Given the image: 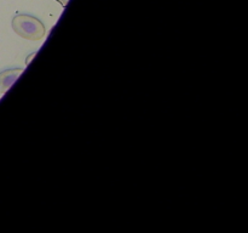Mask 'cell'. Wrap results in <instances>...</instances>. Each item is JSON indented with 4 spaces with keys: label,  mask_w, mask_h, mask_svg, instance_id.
Returning a JSON list of instances; mask_svg holds the SVG:
<instances>
[{
    "label": "cell",
    "mask_w": 248,
    "mask_h": 233,
    "mask_svg": "<svg viewBox=\"0 0 248 233\" xmlns=\"http://www.w3.org/2000/svg\"><path fill=\"white\" fill-rule=\"evenodd\" d=\"M12 29L17 35L27 40H41L46 35L45 24L31 15L19 14L12 18Z\"/></svg>",
    "instance_id": "obj_1"
},
{
    "label": "cell",
    "mask_w": 248,
    "mask_h": 233,
    "mask_svg": "<svg viewBox=\"0 0 248 233\" xmlns=\"http://www.w3.org/2000/svg\"><path fill=\"white\" fill-rule=\"evenodd\" d=\"M22 73L23 68H11L0 73V94H5Z\"/></svg>",
    "instance_id": "obj_2"
},
{
    "label": "cell",
    "mask_w": 248,
    "mask_h": 233,
    "mask_svg": "<svg viewBox=\"0 0 248 233\" xmlns=\"http://www.w3.org/2000/svg\"><path fill=\"white\" fill-rule=\"evenodd\" d=\"M35 56H36V51H35V52L31 53V55H29V56H28V58H27V60H26V66H28V65H29V63H31V60H33V58H34V57H35Z\"/></svg>",
    "instance_id": "obj_3"
},
{
    "label": "cell",
    "mask_w": 248,
    "mask_h": 233,
    "mask_svg": "<svg viewBox=\"0 0 248 233\" xmlns=\"http://www.w3.org/2000/svg\"><path fill=\"white\" fill-rule=\"evenodd\" d=\"M58 1H60L61 4L63 5V6H67V4H68V1H69V0H58Z\"/></svg>",
    "instance_id": "obj_4"
}]
</instances>
